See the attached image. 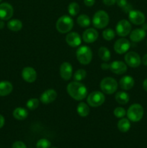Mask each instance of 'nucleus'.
I'll return each instance as SVG.
<instances>
[{"instance_id":"obj_1","label":"nucleus","mask_w":147,"mask_h":148,"mask_svg":"<svg viewBox=\"0 0 147 148\" xmlns=\"http://www.w3.org/2000/svg\"><path fill=\"white\" fill-rule=\"evenodd\" d=\"M67 92L69 95L76 101H82L87 95V89L81 82L74 81L67 85Z\"/></svg>"},{"instance_id":"obj_2","label":"nucleus","mask_w":147,"mask_h":148,"mask_svg":"<svg viewBox=\"0 0 147 148\" xmlns=\"http://www.w3.org/2000/svg\"><path fill=\"white\" fill-rule=\"evenodd\" d=\"M109 20V15L108 13L103 10H99L94 14L92 18V24L94 27L98 29H102L108 26Z\"/></svg>"},{"instance_id":"obj_3","label":"nucleus","mask_w":147,"mask_h":148,"mask_svg":"<svg viewBox=\"0 0 147 148\" xmlns=\"http://www.w3.org/2000/svg\"><path fill=\"white\" fill-rule=\"evenodd\" d=\"M126 114L130 121L133 122H138L143 118L144 108L140 104L134 103L129 107Z\"/></svg>"},{"instance_id":"obj_4","label":"nucleus","mask_w":147,"mask_h":148,"mask_svg":"<svg viewBox=\"0 0 147 148\" xmlns=\"http://www.w3.org/2000/svg\"><path fill=\"white\" fill-rule=\"evenodd\" d=\"M74 26V20L68 15L61 16L57 20L56 24V29L61 33H66L70 31Z\"/></svg>"},{"instance_id":"obj_5","label":"nucleus","mask_w":147,"mask_h":148,"mask_svg":"<svg viewBox=\"0 0 147 148\" xmlns=\"http://www.w3.org/2000/svg\"><path fill=\"white\" fill-rule=\"evenodd\" d=\"M76 58L83 65L89 64L92 59V51L89 46H82L76 51Z\"/></svg>"},{"instance_id":"obj_6","label":"nucleus","mask_w":147,"mask_h":148,"mask_svg":"<svg viewBox=\"0 0 147 148\" xmlns=\"http://www.w3.org/2000/svg\"><path fill=\"white\" fill-rule=\"evenodd\" d=\"M118 82L114 78L112 77H105L100 82V89L105 93L111 95L116 92L118 90Z\"/></svg>"},{"instance_id":"obj_7","label":"nucleus","mask_w":147,"mask_h":148,"mask_svg":"<svg viewBox=\"0 0 147 148\" xmlns=\"http://www.w3.org/2000/svg\"><path fill=\"white\" fill-rule=\"evenodd\" d=\"M105 97L102 92L99 91H94L89 94L87 97V103L90 106L98 107L104 103Z\"/></svg>"},{"instance_id":"obj_8","label":"nucleus","mask_w":147,"mask_h":148,"mask_svg":"<svg viewBox=\"0 0 147 148\" xmlns=\"http://www.w3.org/2000/svg\"><path fill=\"white\" fill-rule=\"evenodd\" d=\"M131 28L132 27L130 22L126 20H121L116 25V33L119 36L124 37L131 33Z\"/></svg>"},{"instance_id":"obj_9","label":"nucleus","mask_w":147,"mask_h":148,"mask_svg":"<svg viewBox=\"0 0 147 148\" xmlns=\"http://www.w3.org/2000/svg\"><path fill=\"white\" fill-rule=\"evenodd\" d=\"M125 62L129 66L133 68L138 67L141 63L140 56L134 51H129L125 54Z\"/></svg>"},{"instance_id":"obj_10","label":"nucleus","mask_w":147,"mask_h":148,"mask_svg":"<svg viewBox=\"0 0 147 148\" xmlns=\"http://www.w3.org/2000/svg\"><path fill=\"white\" fill-rule=\"evenodd\" d=\"M14 10L12 6L7 2L0 4V19L2 20H8L12 17Z\"/></svg>"},{"instance_id":"obj_11","label":"nucleus","mask_w":147,"mask_h":148,"mask_svg":"<svg viewBox=\"0 0 147 148\" xmlns=\"http://www.w3.org/2000/svg\"><path fill=\"white\" fill-rule=\"evenodd\" d=\"M131 47V43L125 38H120L115 41L114 44V50L119 54H122L128 51Z\"/></svg>"},{"instance_id":"obj_12","label":"nucleus","mask_w":147,"mask_h":148,"mask_svg":"<svg viewBox=\"0 0 147 148\" xmlns=\"http://www.w3.org/2000/svg\"><path fill=\"white\" fill-rule=\"evenodd\" d=\"M128 17L131 23H133L134 25H137L144 24L146 20L144 13L138 10H131L128 12Z\"/></svg>"},{"instance_id":"obj_13","label":"nucleus","mask_w":147,"mask_h":148,"mask_svg":"<svg viewBox=\"0 0 147 148\" xmlns=\"http://www.w3.org/2000/svg\"><path fill=\"white\" fill-rule=\"evenodd\" d=\"M22 77L25 82L31 83L35 81L37 78V73L33 67L26 66L22 71Z\"/></svg>"},{"instance_id":"obj_14","label":"nucleus","mask_w":147,"mask_h":148,"mask_svg":"<svg viewBox=\"0 0 147 148\" xmlns=\"http://www.w3.org/2000/svg\"><path fill=\"white\" fill-rule=\"evenodd\" d=\"M98 32L95 28H88L85 30L82 35V39L85 43H91L96 41L98 38Z\"/></svg>"},{"instance_id":"obj_15","label":"nucleus","mask_w":147,"mask_h":148,"mask_svg":"<svg viewBox=\"0 0 147 148\" xmlns=\"http://www.w3.org/2000/svg\"><path fill=\"white\" fill-rule=\"evenodd\" d=\"M57 92L53 89H48L43 92L40 95V101L44 104H48L53 102L56 99Z\"/></svg>"},{"instance_id":"obj_16","label":"nucleus","mask_w":147,"mask_h":148,"mask_svg":"<svg viewBox=\"0 0 147 148\" xmlns=\"http://www.w3.org/2000/svg\"><path fill=\"white\" fill-rule=\"evenodd\" d=\"M73 74L72 66L69 62H63L60 66L61 77L64 80H69L71 78Z\"/></svg>"},{"instance_id":"obj_17","label":"nucleus","mask_w":147,"mask_h":148,"mask_svg":"<svg viewBox=\"0 0 147 148\" xmlns=\"http://www.w3.org/2000/svg\"><path fill=\"white\" fill-rule=\"evenodd\" d=\"M110 69L116 75H122L126 72L127 66L125 63L121 61H115L110 64Z\"/></svg>"},{"instance_id":"obj_18","label":"nucleus","mask_w":147,"mask_h":148,"mask_svg":"<svg viewBox=\"0 0 147 148\" xmlns=\"http://www.w3.org/2000/svg\"><path fill=\"white\" fill-rule=\"evenodd\" d=\"M66 41L71 47H77L82 43V38L79 33L76 32H71L66 35Z\"/></svg>"},{"instance_id":"obj_19","label":"nucleus","mask_w":147,"mask_h":148,"mask_svg":"<svg viewBox=\"0 0 147 148\" xmlns=\"http://www.w3.org/2000/svg\"><path fill=\"white\" fill-rule=\"evenodd\" d=\"M146 36V30L144 29H135L134 30H133L131 32V33L130 34V39L132 40L133 42H140L142 40H144V38Z\"/></svg>"},{"instance_id":"obj_20","label":"nucleus","mask_w":147,"mask_h":148,"mask_svg":"<svg viewBox=\"0 0 147 148\" xmlns=\"http://www.w3.org/2000/svg\"><path fill=\"white\" fill-rule=\"evenodd\" d=\"M134 79L132 77L128 76H124L120 79V87L122 88V90H131L133 87L134 86Z\"/></svg>"},{"instance_id":"obj_21","label":"nucleus","mask_w":147,"mask_h":148,"mask_svg":"<svg viewBox=\"0 0 147 148\" xmlns=\"http://www.w3.org/2000/svg\"><path fill=\"white\" fill-rule=\"evenodd\" d=\"M13 86L12 83L8 81L0 82V96H6L12 92Z\"/></svg>"},{"instance_id":"obj_22","label":"nucleus","mask_w":147,"mask_h":148,"mask_svg":"<svg viewBox=\"0 0 147 148\" xmlns=\"http://www.w3.org/2000/svg\"><path fill=\"white\" fill-rule=\"evenodd\" d=\"M27 116H28V112L24 108L18 107V108H16L13 111V116L17 120L22 121V120L25 119Z\"/></svg>"},{"instance_id":"obj_23","label":"nucleus","mask_w":147,"mask_h":148,"mask_svg":"<svg viewBox=\"0 0 147 148\" xmlns=\"http://www.w3.org/2000/svg\"><path fill=\"white\" fill-rule=\"evenodd\" d=\"M115 101L118 102V103L125 105L128 103L130 100L129 95L127 92L123 91H119L115 94Z\"/></svg>"},{"instance_id":"obj_24","label":"nucleus","mask_w":147,"mask_h":148,"mask_svg":"<svg viewBox=\"0 0 147 148\" xmlns=\"http://www.w3.org/2000/svg\"><path fill=\"white\" fill-rule=\"evenodd\" d=\"M7 27L12 31L17 32L21 30L22 27V23L20 20L14 19V20H11L8 22Z\"/></svg>"},{"instance_id":"obj_25","label":"nucleus","mask_w":147,"mask_h":148,"mask_svg":"<svg viewBox=\"0 0 147 148\" xmlns=\"http://www.w3.org/2000/svg\"><path fill=\"white\" fill-rule=\"evenodd\" d=\"M89 112H90V109H89V107L88 106L87 104H86L84 102L79 103L78 104L77 113L80 116H87L89 114Z\"/></svg>"},{"instance_id":"obj_26","label":"nucleus","mask_w":147,"mask_h":148,"mask_svg":"<svg viewBox=\"0 0 147 148\" xmlns=\"http://www.w3.org/2000/svg\"><path fill=\"white\" fill-rule=\"evenodd\" d=\"M118 128L122 132H127L131 128V123L128 119H122L118 122Z\"/></svg>"},{"instance_id":"obj_27","label":"nucleus","mask_w":147,"mask_h":148,"mask_svg":"<svg viewBox=\"0 0 147 148\" xmlns=\"http://www.w3.org/2000/svg\"><path fill=\"white\" fill-rule=\"evenodd\" d=\"M98 55H99V58L104 62H108L111 57L110 51L106 47L99 48V51H98Z\"/></svg>"},{"instance_id":"obj_28","label":"nucleus","mask_w":147,"mask_h":148,"mask_svg":"<svg viewBox=\"0 0 147 148\" xmlns=\"http://www.w3.org/2000/svg\"><path fill=\"white\" fill-rule=\"evenodd\" d=\"M76 21H77L78 25L82 27H88L91 23L90 18L86 14H81V15H79L77 17Z\"/></svg>"},{"instance_id":"obj_29","label":"nucleus","mask_w":147,"mask_h":148,"mask_svg":"<svg viewBox=\"0 0 147 148\" xmlns=\"http://www.w3.org/2000/svg\"><path fill=\"white\" fill-rule=\"evenodd\" d=\"M79 5L76 2H71L68 6V11L70 15L76 16L79 12Z\"/></svg>"},{"instance_id":"obj_30","label":"nucleus","mask_w":147,"mask_h":148,"mask_svg":"<svg viewBox=\"0 0 147 148\" xmlns=\"http://www.w3.org/2000/svg\"><path fill=\"white\" fill-rule=\"evenodd\" d=\"M86 72L84 69H79L75 72L74 75V79L75 81L77 82H80V81L83 80L85 77H86Z\"/></svg>"},{"instance_id":"obj_31","label":"nucleus","mask_w":147,"mask_h":148,"mask_svg":"<svg viewBox=\"0 0 147 148\" xmlns=\"http://www.w3.org/2000/svg\"><path fill=\"white\" fill-rule=\"evenodd\" d=\"M115 32L111 28H107L102 33V36H103L104 39L106 40H112V39L115 38Z\"/></svg>"},{"instance_id":"obj_32","label":"nucleus","mask_w":147,"mask_h":148,"mask_svg":"<svg viewBox=\"0 0 147 148\" xmlns=\"http://www.w3.org/2000/svg\"><path fill=\"white\" fill-rule=\"evenodd\" d=\"M39 106V100L37 98H31V99L28 100L26 103V106L27 108L33 111V110H35L36 108L38 107Z\"/></svg>"},{"instance_id":"obj_33","label":"nucleus","mask_w":147,"mask_h":148,"mask_svg":"<svg viewBox=\"0 0 147 148\" xmlns=\"http://www.w3.org/2000/svg\"><path fill=\"white\" fill-rule=\"evenodd\" d=\"M50 145L51 143L47 139H40L37 141L36 147L37 148H49L50 147Z\"/></svg>"},{"instance_id":"obj_34","label":"nucleus","mask_w":147,"mask_h":148,"mask_svg":"<svg viewBox=\"0 0 147 148\" xmlns=\"http://www.w3.org/2000/svg\"><path fill=\"white\" fill-rule=\"evenodd\" d=\"M113 114L117 118H122L126 114V111L122 107H117L113 111Z\"/></svg>"},{"instance_id":"obj_35","label":"nucleus","mask_w":147,"mask_h":148,"mask_svg":"<svg viewBox=\"0 0 147 148\" xmlns=\"http://www.w3.org/2000/svg\"><path fill=\"white\" fill-rule=\"evenodd\" d=\"M116 3L117 4H118V7H121L122 10H123V9L128 4V1H127V0H117Z\"/></svg>"},{"instance_id":"obj_36","label":"nucleus","mask_w":147,"mask_h":148,"mask_svg":"<svg viewBox=\"0 0 147 148\" xmlns=\"http://www.w3.org/2000/svg\"><path fill=\"white\" fill-rule=\"evenodd\" d=\"M12 148H27V147L22 142L17 141L12 145Z\"/></svg>"},{"instance_id":"obj_37","label":"nucleus","mask_w":147,"mask_h":148,"mask_svg":"<svg viewBox=\"0 0 147 148\" xmlns=\"http://www.w3.org/2000/svg\"><path fill=\"white\" fill-rule=\"evenodd\" d=\"M117 0H102L104 4L107 6H112L115 3H116Z\"/></svg>"},{"instance_id":"obj_38","label":"nucleus","mask_w":147,"mask_h":148,"mask_svg":"<svg viewBox=\"0 0 147 148\" xmlns=\"http://www.w3.org/2000/svg\"><path fill=\"white\" fill-rule=\"evenodd\" d=\"M84 3L87 7H92L95 4V0H84Z\"/></svg>"},{"instance_id":"obj_39","label":"nucleus","mask_w":147,"mask_h":148,"mask_svg":"<svg viewBox=\"0 0 147 148\" xmlns=\"http://www.w3.org/2000/svg\"><path fill=\"white\" fill-rule=\"evenodd\" d=\"M4 122H5V120H4V116L0 114V129H1V127H3V126H4Z\"/></svg>"},{"instance_id":"obj_40","label":"nucleus","mask_w":147,"mask_h":148,"mask_svg":"<svg viewBox=\"0 0 147 148\" xmlns=\"http://www.w3.org/2000/svg\"><path fill=\"white\" fill-rule=\"evenodd\" d=\"M101 67H102V69H110V64L107 63H103L101 64Z\"/></svg>"},{"instance_id":"obj_41","label":"nucleus","mask_w":147,"mask_h":148,"mask_svg":"<svg viewBox=\"0 0 147 148\" xmlns=\"http://www.w3.org/2000/svg\"><path fill=\"white\" fill-rule=\"evenodd\" d=\"M142 63L144 64V65H146V66H147V53L144 55V57H143Z\"/></svg>"},{"instance_id":"obj_42","label":"nucleus","mask_w":147,"mask_h":148,"mask_svg":"<svg viewBox=\"0 0 147 148\" xmlns=\"http://www.w3.org/2000/svg\"><path fill=\"white\" fill-rule=\"evenodd\" d=\"M143 87H144V89L147 92V79H144V82H143Z\"/></svg>"},{"instance_id":"obj_43","label":"nucleus","mask_w":147,"mask_h":148,"mask_svg":"<svg viewBox=\"0 0 147 148\" xmlns=\"http://www.w3.org/2000/svg\"><path fill=\"white\" fill-rule=\"evenodd\" d=\"M4 27V23L3 22L2 20H0V30L3 29V27Z\"/></svg>"},{"instance_id":"obj_44","label":"nucleus","mask_w":147,"mask_h":148,"mask_svg":"<svg viewBox=\"0 0 147 148\" xmlns=\"http://www.w3.org/2000/svg\"><path fill=\"white\" fill-rule=\"evenodd\" d=\"M1 0H0V2H1Z\"/></svg>"},{"instance_id":"obj_45","label":"nucleus","mask_w":147,"mask_h":148,"mask_svg":"<svg viewBox=\"0 0 147 148\" xmlns=\"http://www.w3.org/2000/svg\"><path fill=\"white\" fill-rule=\"evenodd\" d=\"M53 148H56V147H53Z\"/></svg>"}]
</instances>
